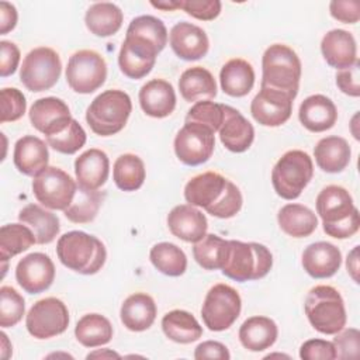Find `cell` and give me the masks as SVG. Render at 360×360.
I'll use <instances>...</instances> for the list:
<instances>
[{
  "instance_id": "obj_1",
  "label": "cell",
  "mask_w": 360,
  "mask_h": 360,
  "mask_svg": "<svg viewBox=\"0 0 360 360\" xmlns=\"http://www.w3.org/2000/svg\"><path fill=\"white\" fill-rule=\"evenodd\" d=\"M184 198L188 204L222 219L235 217L243 202L240 190L217 172H205L190 179L184 187Z\"/></svg>"
},
{
  "instance_id": "obj_2",
  "label": "cell",
  "mask_w": 360,
  "mask_h": 360,
  "mask_svg": "<svg viewBox=\"0 0 360 360\" xmlns=\"http://www.w3.org/2000/svg\"><path fill=\"white\" fill-rule=\"evenodd\" d=\"M315 204L326 235L336 239H346L359 231V210L354 207L353 198L345 187L336 184L323 187Z\"/></svg>"
},
{
  "instance_id": "obj_3",
  "label": "cell",
  "mask_w": 360,
  "mask_h": 360,
  "mask_svg": "<svg viewBox=\"0 0 360 360\" xmlns=\"http://www.w3.org/2000/svg\"><path fill=\"white\" fill-rule=\"evenodd\" d=\"M56 255L65 267L86 276L101 270L107 259L103 242L83 231L63 233L58 239Z\"/></svg>"
},
{
  "instance_id": "obj_4",
  "label": "cell",
  "mask_w": 360,
  "mask_h": 360,
  "mask_svg": "<svg viewBox=\"0 0 360 360\" xmlns=\"http://www.w3.org/2000/svg\"><path fill=\"white\" fill-rule=\"evenodd\" d=\"M273 266L270 250L257 242L228 240L222 263V274L245 283L249 280L263 278Z\"/></svg>"
},
{
  "instance_id": "obj_5",
  "label": "cell",
  "mask_w": 360,
  "mask_h": 360,
  "mask_svg": "<svg viewBox=\"0 0 360 360\" xmlns=\"http://www.w3.org/2000/svg\"><path fill=\"white\" fill-rule=\"evenodd\" d=\"M301 79V60L295 51L284 44L270 45L262 58L260 87L283 91L295 98Z\"/></svg>"
},
{
  "instance_id": "obj_6",
  "label": "cell",
  "mask_w": 360,
  "mask_h": 360,
  "mask_svg": "<svg viewBox=\"0 0 360 360\" xmlns=\"http://www.w3.org/2000/svg\"><path fill=\"white\" fill-rule=\"evenodd\" d=\"M305 315L312 328L323 335H335L346 325L342 295L332 285H315L305 298Z\"/></svg>"
},
{
  "instance_id": "obj_7",
  "label": "cell",
  "mask_w": 360,
  "mask_h": 360,
  "mask_svg": "<svg viewBox=\"0 0 360 360\" xmlns=\"http://www.w3.org/2000/svg\"><path fill=\"white\" fill-rule=\"evenodd\" d=\"M131 111L132 103L125 91L105 90L87 107L86 121L94 134L110 136L125 127Z\"/></svg>"
},
{
  "instance_id": "obj_8",
  "label": "cell",
  "mask_w": 360,
  "mask_h": 360,
  "mask_svg": "<svg viewBox=\"0 0 360 360\" xmlns=\"http://www.w3.org/2000/svg\"><path fill=\"white\" fill-rule=\"evenodd\" d=\"M314 176L311 156L300 149L285 152L271 170V183L277 195L295 200L301 195Z\"/></svg>"
},
{
  "instance_id": "obj_9",
  "label": "cell",
  "mask_w": 360,
  "mask_h": 360,
  "mask_svg": "<svg viewBox=\"0 0 360 360\" xmlns=\"http://www.w3.org/2000/svg\"><path fill=\"white\" fill-rule=\"evenodd\" d=\"M62 62L56 51L38 46L30 51L20 68V80L27 90L39 93L49 90L60 77Z\"/></svg>"
},
{
  "instance_id": "obj_10",
  "label": "cell",
  "mask_w": 360,
  "mask_h": 360,
  "mask_svg": "<svg viewBox=\"0 0 360 360\" xmlns=\"http://www.w3.org/2000/svg\"><path fill=\"white\" fill-rule=\"evenodd\" d=\"M242 309L239 292L228 284H215L205 295L201 308L204 325L212 332H222L232 326Z\"/></svg>"
},
{
  "instance_id": "obj_11",
  "label": "cell",
  "mask_w": 360,
  "mask_h": 360,
  "mask_svg": "<svg viewBox=\"0 0 360 360\" xmlns=\"http://www.w3.org/2000/svg\"><path fill=\"white\" fill-rule=\"evenodd\" d=\"M107 79L104 58L91 49L75 52L66 66V82L79 94H90L100 89Z\"/></svg>"
},
{
  "instance_id": "obj_12",
  "label": "cell",
  "mask_w": 360,
  "mask_h": 360,
  "mask_svg": "<svg viewBox=\"0 0 360 360\" xmlns=\"http://www.w3.org/2000/svg\"><path fill=\"white\" fill-rule=\"evenodd\" d=\"M76 190L75 180L65 170L55 166L45 167L32 180L35 198L49 210L65 211L70 205Z\"/></svg>"
},
{
  "instance_id": "obj_13",
  "label": "cell",
  "mask_w": 360,
  "mask_h": 360,
  "mask_svg": "<svg viewBox=\"0 0 360 360\" xmlns=\"http://www.w3.org/2000/svg\"><path fill=\"white\" fill-rule=\"evenodd\" d=\"M69 325V311L63 301L48 297L37 301L28 311L25 326L31 336L49 339L63 333Z\"/></svg>"
},
{
  "instance_id": "obj_14",
  "label": "cell",
  "mask_w": 360,
  "mask_h": 360,
  "mask_svg": "<svg viewBox=\"0 0 360 360\" xmlns=\"http://www.w3.org/2000/svg\"><path fill=\"white\" fill-rule=\"evenodd\" d=\"M174 153L177 159L187 166L205 163L215 146L214 132L201 124L186 122L174 138Z\"/></svg>"
},
{
  "instance_id": "obj_15",
  "label": "cell",
  "mask_w": 360,
  "mask_h": 360,
  "mask_svg": "<svg viewBox=\"0 0 360 360\" xmlns=\"http://www.w3.org/2000/svg\"><path fill=\"white\" fill-rule=\"evenodd\" d=\"M292 100V97L283 91L260 87V91L250 103L252 117L260 125L280 127L291 117Z\"/></svg>"
},
{
  "instance_id": "obj_16",
  "label": "cell",
  "mask_w": 360,
  "mask_h": 360,
  "mask_svg": "<svg viewBox=\"0 0 360 360\" xmlns=\"http://www.w3.org/2000/svg\"><path fill=\"white\" fill-rule=\"evenodd\" d=\"M55 278V266L51 257L41 252L24 256L15 267V280L28 294H39L48 290Z\"/></svg>"
},
{
  "instance_id": "obj_17",
  "label": "cell",
  "mask_w": 360,
  "mask_h": 360,
  "mask_svg": "<svg viewBox=\"0 0 360 360\" xmlns=\"http://www.w3.org/2000/svg\"><path fill=\"white\" fill-rule=\"evenodd\" d=\"M72 120L68 104L56 97L38 98L30 108V121L32 127L42 132L45 138L65 131Z\"/></svg>"
},
{
  "instance_id": "obj_18",
  "label": "cell",
  "mask_w": 360,
  "mask_h": 360,
  "mask_svg": "<svg viewBox=\"0 0 360 360\" xmlns=\"http://www.w3.org/2000/svg\"><path fill=\"white\" fill-rule=\"evenodd\" d=\"M169 41L173 52L184 60H198L207 55L210 48L205 31L187 21L173 25L169 34Z\"/></svg>"
},
{
  "instance_id": "obj_19",
  "label": "cell",
  "mask_w": 360,
  "mask_h": 360,
  "mask_svg": "<svg viewBox=\"0 0 360 360\" xmlns=\"http://www.w3.org/2000/svg\"><path fill=\"white\" fill-rule=\"evenodd\" d=\"M170 232L190 243H197L207 235L208 222L205 215L191 204H180L172 208L167 215Z\"/></svg>"
},
{
  "instance_id": "obj_20",
  "label": "cell",
  "mask_w": 360,
  "mask_h": 360,
  "mask_svg": "<svg viewBox=\"0 0 360 360\" xmlns=\"http://www.w3.org/2000/svg\"><path fill=\"white\" fill-rule=\"evenodd\" d=\"M222 145L235 153L250 148L255 139L253 125L233 107L224 104V120L218 129Z\"/></svg>"
},
{
  "instance_id": "obj_21",
  "label": "cell",
  "mask_w": 360,
  "mask_h": 360,
  "mask_svg": "<svg viewBox=\"0 0 360 360\" xmlns=\"http://www.w3.org/2000/svg\"><path fill=\"white\" fill-rule=\"evenodd\" d=\"M301 263L311 277L328 278L339 270L342 264V253L333 243L315 242L304 249Z\"/></svg>"
},
{
  "instance_id": "obj_22",
  "label": "cell",
  "mask_w": 360,
  "mask_h": 360,
  "mask_svg": "<svg viewBox=\"0 0 360 360\" xmlns=\"http://www.w3.org/2000/svg\"><path fill=\"white\" fill-rule=\"evenodd\" d=\"M321 52L326 63L338 70L350 68L357 60L354 37L346 30H330L321 41Z\"/></svg>"
},
{
  "instance_id": "obj_23",
  "label": "cell",
  "mask_w": 360,
  "mask_h": 360,
  "mask_svg": "<svg viewBox=\"0 0 360 360\" xmlns=\"http://www.w3.org/2000/svg\"><path fill=\"white\" fill-rule=\"evenodd\" d=\"M110 160L104 150L91 148L75 160L77 186L87 190H98L108 179Z\"/></svg>"
},
{
  "instance_id": "obj_24",
  "label": "cell",
  "mask_w": 360,
  "mask_h": 360,
  "mask_svg": "<svg viewBox=\"0 0 360 360\" xmlns=\"http://www.w3.org/2000/svg\"><path fill=\"white\" fill-rule=\"evenodd\" d=\"M139 104L146 115L165 118L170 115L176 107L174 89L163 79H152L141 87Z\"/></svg>"
},
{
  "instance_id": "obj_25",
  "label": "cell",
  "mask_w": 360,
  "mask_h": 360,
  "mask_svg": "<svg viewBox=\"0 0 360 360\" xmlns=\"http://www.w3.org/2000/svg\"><path fill=\"white\" fill-rule=\"evenodd\" d=\"M298 118L308 131L323 132L336 124L338 110L329 97L323 94H312L301 103Z\"/></svg>"
},
{
  "instance_id": "obj_26",
  "label": "cell",
  "mask_w": 360,
  "mask_h": 360,
  "mask_svg": "<svg viewBox=\"0 0 360 360\" xmlns=\"http://www.w3.org/2000/svg\"><path fill=\"white\" fill-rule=\"evenodd\" d=\"M13 160L20 173L35 177L45 167H48V146L38 136L25 135L14 145Z\"/></svg>"
},
{
  "instance_id": "obj_27",
  "label": "cell",
  "mask_w": 360,
  "mask_h": 360,
  "mask_svg": "<svg viewBox=\"0 0 360 360\" xmlns=\"http://www.w3.org/2000/svg\"><path fill=\"white\" fill-rule=\"evenodd\" d=\"M156 312V304L150 295L145 292H135L122 302L120 318L127 329L132 332H142L152 326Z\"/></svg>"
},
{
  "instance_id": "obj_28",
  "label": "cell",
  "mask_w": 360,
  "mask_h": 360,
  "mask_svg": "<svg viewBox=\"0 0 360 360\" xmlns=\"http://www.w3.org/2000/svg\"><path fill=\"white\" fill-rule=\"evenodd\" d=\"M278 329L273 319L267 316H250L239 328V340L250 352H262L274 345Z\"/></svg>"
},
{
  "instance_id": "obj_29",
  "label": "cell",
  "mask_w": 360,
  "mask_h": 360,
  "mask_svg": "<svg viewBox=\"0 0 360 360\" xmlns=\"http://www.w3.org/2000/svg\"><path fill=\"white\" fill-rule=\"evenodd\" d=\"M350 146L342 136H325L314 148L315 162L326 173H339L350 163Z\"/></svg>"
},
{
  "instance_id": "obj_30",
  "label": "cell",
  "mask_w": 360,
  "mask_h": 360,
  "mask_svg": "<svg viewBox=\"0 0 360 360\" xmlns=\"http://www.w3.org/2000/svg\"><path fill=\"white\" fill-rule=\"evenodd\" d=\"M219 82L225 94L231 97H243L253 89L255 70L248 60L233 58L221 68Z\"/></svg>"
},
{
  "instance_id": "obj_31",
  "label": "cell",
  "mask_w": 360,
  "mask_h": 360,
  "mask_svg": "<svg viewBox=\"0 0 360 360\" xmlns=\"http://www.w3.org/2000/svg\"><path fill=\"white\" fill-rule=\"evenodd\" d=\"M181 97L188 103H197L202 98L211 100L217 96V83L210 70L202 66L186 69L179 79Z\"/></svg>"
},
{
  "instance_id": "obj_32",
  "label": "cell",
  "mask_w": 360,
  "mask_h": 360,
  "mask_svg": "<svg viewBox=\"0 0 360 360\" xmlns=\"http://www.w3.org/2000/svg\"><path fill=\"white\" fill-rule=\"evenodd\" d=\"M18 219L27 225L37 239V243H51L59 233V218L38 204H28L18 212Z\"/></svg>"
},
{
  "instance_id": "obj_33",
  "label": "cell",
  "mask_w": 360,
  "mask_h": 360,
  "mask_svg": "<svg viewBox=\"0 0 360 360\" xmlns=\"http://www.w3.org/2000/svg\"><path fill=\"white\" fill-rule=\"evenodd\" d=\"M277 221L283 232L292 238H307L318 226L315 212L302 204H285L277 214Z\"/></svg>"
},
{
  "instance_id": "obj_34",
  "label": "cell",
  "mask_w": 360,
  "mask_h": 360,
  "mask_svg": "<svg viewBox=\"0 0 360 360\" xmlns=\"http://www.w3.org/2000/svg\"><path fill=\"white\" fill-rule=\"evenodd\" d=\"M122 11L121 8L108 1L91 4L84 15V22L87 30L97 37H110L118 32L122 25Z\"/></svg>"
},
{
  "instance_id": "obj_35",
  "label": "cell",
  "mask_w": 360,
  "mask_h": 360,
  "mask_svg": "<svg viewBox=\"0 0 360 360\" xmlns=\"http://www.w3.org/2000/svg\"><path fill=\"white\" fill-rule=\"evenodd\" d=\"M163 333L173 342L187 345L202 336V328L193 314L183 309H173L162 318Z\"/></svg>"
},
{
  "instance_id": "obj_36",
  "label": "cell",
  "mask_w": 360,
  "mask_h": 360,
  "mask_svg": "<svg viewBox=\"0 0 360 360\" xmlns=\"http://www.w3.org/2000/svg\"><path fill=\"white\" fill-rule=\"evenodd\" d=\"M75 336L84 347L103 346L112 338V325L100 314H87L77 321L75 326Z\"/></svg>"
},
{
  "instance_id": "obj_37",
  "label": "cell",
  "mask_w": 360,
  "mask_h": 360,
  "mask_svg": "<svg viewBox=\"0 0 360 360\" xmlns=\"http://www.w3.org/2000/svg\"><path fill=\"white\" fill-rule=\"evenodd\" d=\"M143 160L134 153H124L117 158L112 167V179L115 186L122 191H135L145 181Z\"/></svg>"
},
{
  "instance_id": "obj_38",
  "label": "cell",
  "mask_w": 360,
  "mask_h": 360,
  "mask_svg": "<svg viewBox=\"0 0 360 360\" xmlns=\"http://www.w3.org/2000/svg\"><path fill=\"white\" fill-rule=\"evenodd\" d=\"M37 239L34 232L24 224H7L0 229V259L7 262L8 259L30 249Z\"/></svg>"
},
{
  "instance_id": "obj_39",
  "label": "cell",
  "mask_w": 360,
  "mask_h": 360,
  "mask_svg": "<svg viewBox=\"0 0 360 360\" xmlns=\"http://www.w3.org/2000/svg\"><path fill=\"white\" fill-rule=\"evenodd\" d=\"M104 194L98 190H87L77 186L70 205L63 211L65 217L75 224L91 222L101 207Z\"/></svg>"
},
{
  "instance_id": "obj_40",
  "label": "cell",
  "mask_w": 360,
  "mask_h": 360,
  "mask_svg": "<svg viewBox=\"0 0 360 360\" xmlns=\"http://www.w3.org/2000/svg\"><path fill=\"white\" fill-rule=\"evenodd\" d=\"M149 259L160 273L170 277H179L187 269V257L184 252L170 242L156 243L150 249Z\"/></svg>"
},
{
  "instance_id": "obj_41",
  "label": "cell",
  "mask_w": 360,
  "mask_h": 360,
  "mask_svg": "<svg viewBox=\"0 0 360 360\" xmlns=\"http://www.w3.org/2000/svg\"><path fill=\"white\" fill-rule=\"evenodd\" d=\"M228 240L218 235L208 233L194 243L193 256L195 262L205 270H219L224 263Z\"/></svg>"
},
{
  "instance_id": "obj_42",
  "label": "cell",
  "mask_w": 360,
  "mask_h": 360,
  "mask_svg": "<svg viewBox=\"0 0 360 360\" xmlns=\"http://www.w3.org/2000/svg\"><path fill=\"white\" fill-rule=\"evenodd\" d=\"M127 34H134L148 39L159 51H163L167 44V30L162 20L153 15H139L134 18L127 28Z\"/></svg>"
},
{
  "instance_id": "obj_43",
  "label": "cell",
  "mask_w": 360,
  "mask_h": 360,
  "mask_svg": "<svg viewBox=\"0 0 360 360\" xmlns=\"http://www.w3.org/2000/svg\"><path fill=\"white\" fill-rule=\"evenodd\" d=\"M86 139H87V135H86L83 127L73 118L65 131H62L60 134H56L53 136H48L46 143L59 153L73 155L80 148L84 146Z\"/></svg>"
},
{
  "instance_id": "obj_44",
  "label": "cell",
  "mask_w": 360,
  "mask_h": 360,
  "mask_svg": "<svg viewBox=\"0 0 360 360\" xmlns=\"http://www.w3.org/2000/svg\"><path fill=\"white\" fill-rule=\"evenodd\" d=\"M25 311L24 298L8 285L0 288V326L11 328L17 325Z\"/></svg>"
},
{
  "instance_id": "obj_45",
  "label": "cell",
  "mask_w": 360,
  "mask_h": 360,
  "mask_svg": "<svg viewBox=\"0 0 360 360\" xmlns=\"http://www.w3.org/2000/svg\"><path fill=\"white\" fill-rule=\"evenodd\" d=\"M224 120V104L211 100L194 103L186 115V122H197L208 127L214 134L219 129Z\"/></svg>"
},
{
  "instance_id": "obj_46",
  "label": "cell",
  "mask_w": 360,
  "mask_h": 360,
  "mask_svg": "<svg viewBox=\"0 0 360 360\" xmlns=\"http://www.w3.org/2000/svg\"><path fill=\"white\" fill-rule=\"evenodd\" d=\"M1 101V115L0 122H11L20 120L27 108V101L24 94L15 87H4L0 91Z\"/></svg>"
},
{
  "instance_id": "obj_47",
  "label": "cell",
  "mask_w": 360,
  "mask_h": 360,
  "mask_svg": "<svg viewBox=\"0 0 360 360\" xmlns=\"http://www.w3.org/2000/svg\"><path fill=\"white\" fill-rule=\"evenodd\" d=\"M333 338L336 359H356L360 352V332L356 328L342 329Z\"/></svg>"
},
{
  "instance_id": "obj_48",
  "label": "cell",
  "mask_w": 360,
  "mask_h": 360,
  "mask_svg": "<svg viewBox=\"0 0 360 360\" xmlns=\"http://www.w3.org/2000/svg\"><path fill=\"white\" fill-rule=\"evenodd\" d=\"M219 0H181V8L191 17L202 21H211L221 13Z\"/></svg>"
},
{
  "instance_id": "obj_49",
  "label": "cell",
  "mask_w": 360,
  "mask_h": 360,
  "mask_svg": "<svg viewBox=\"0 0 360 360\" xmlns=\"http://www.w3.org/2000/svg\"><path fill=\"white\" fill-rule=\"evenodd\" d=\"M300 357L304 360H333L336 359L335 346L323 339H309L300 347Z\"/></svg>"
},
{
  "instance_id": "obj_50",
  "label": "cell",
  "mask_w": 360,
  "mask_h": 360,
  "mask_svg": "<svg viewBox=\"0 0 360 360\" xmlns=\"http://www.w3.org/2000/svg\"><path fill=\"white\" fill-rule=\"evenodd\" d=\"M336 86L339 90L350 97L360 96V62L359 59L347 69L336 73Z\"/></svg>"
},
{
  "instance_id": "obj_51",
  "label": "cell",
  "mask_w": 360,
  "mask_h": 360,
  "mask_svg": "<svg viewBox=\"0 0 360 360\" xmlns=\"http://www.w3.org/2000/svg\"><path fill=\"white\" fill-rule=\"evenodd\" d=\"M330 15L345 24H354L360 18V3L357 0H333L329 4Z\"/></svg>"
},
{
  "instance_id": "obj_52",
  "label": "cell",
  "mask_w": 360,
  "mask_h": 360,
  "mask_svg": "<svg viewBox=\"0 0 360 360\" xmlns=\"http://www.w3.org/2000/svg\"><path fill=\"white\" fill-rule=\"evenodd\" d=\"M20 62V49L10 41L0 42V75L7 77L15 72Z\"/></svg>"
},
{
  "instance_id": "obj_53",
  "label": "cell",
  "mask_w": 360,
  "mask_h": 360,
  "mask_svg": "<svg viewBox=\"0 0 360 360\" xmlns=\"http://www.w3.org/2000/svg\"><path fill=\"white\" fill-rule=\"evenodd\" d=\"M194 359L202 360V359H219V360H229L231 354L228 352V347L222 345L221 342L215 340H205L200 343L194 350Z\"/></svg>"
},
{
  "instance_id": "obj_54",
  "label": "cell",
  "mask_w": 360,
  "mask_h": 360,
  "mask_svg": "<svg viewBox=\"0 0 360 360\" xmlns=\"http://www.w3.org/2000/svg\"><path fill=\"white\" fill-rule=\"evenodd\" d=\"M17 10L11 3L0 1V34H7L17 24Z\"/></svg>"
},
{
  "instance_id": "obj_55",
  "label": "cell",
  "mask_w": 360,
  "mask_h": 360,
  "mask_svg": "<svg viewBox=\"0 0 360 360\" xmlns=\"http://www.w3.org/2000/svg\"><path fill=\"white\" fill-rule=\"evenodd\" d=\"M346 269L354 283H359V246H354L346 259Z\"/></svg>"
},
{
  "instance_id": "obj_56",
  "label": "cell",
  "mask_w": 360,
  "mask_h": 360,
  "mask_svg": "<svg viewBox=\"0 0 360 360\" xmlns=\"http://www.w3.org/2000/svg\"><path fill=\"white\" fill-rule=\"evenodd\" d=\"M150 6L163 11H173L181 8V0H162V1H150Z\"/></svg>"
},
{
  "instance_id": "obj_57",
  "label": "cell",
  "mask_w": 360,
  "mask_h": 360,
  "mask_svg": "<svg viewBox=\"0 0 360 360\" xmlns=\"http://www.w3.org/2000/svg\"><path fill=\"white\" fill-rule=\"evenodd\" d=\"M111 357H121L118 353L110 350V349H103V350H96L93 353H89L86 359H111Z\"/></svg>"
},
{
  "instance_id": "obj_58",
  "label": "cell",
  "mask_w": 360,
  "mask_h": 360,
  "mask_svg": "<svg viewBox=\"0 0 360 360\" xmlns=\"http://www.w3.org/2000/svg\"><path fill=\"white\" fill-rule=\"evenodd\" d=\"M7 342H8L7 335L3 332V333H1V347H3V349H1V357H3V359H8V357H10V353H11V349H10V347L7 349V346H6Z\"/></svg>"
}]
</instances>
